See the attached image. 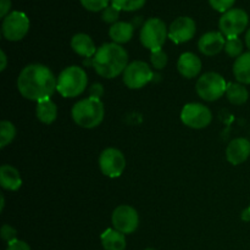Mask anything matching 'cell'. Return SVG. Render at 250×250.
Returning a JSON list of instances; mask_svg holds the SVG:
<instances>
[{"mask_svg":"<svg viewBox=\"0 0 250 250\" xmlns=\"http://www.w3.org/2000/svg\"><path fill=\"white\" fill-rule=\"evenodd\" d=\"M234 1H236V0H209L212 9H215L219 12H224V14L226 11H229V10H231Z\"/></svg>","mask_w":250,"mask_h":250,"instance_id":"cell-31","label":"cell"},{"mask_svg":"<svg viewBox=\"0 0 250 250\" xmlns=\"http://www.w3.org/2000/svg\"><path fill=\"white\" fill-rule=\"evenodd\" d=\"M126 234L115 229H107L102 234V246L105 250H125L127 247Z\"/></svg>","mask_w":250,"mask_h":250,"instance_id":"cell-20","label":"cell"},{"mask_svg":"<svg viewBox=\"0 0 250 250\" xmlns=\"http://www.w3.org/2000/svg\"><path fill=\"white\" fill-rule=\"evenodd\" d=\"M111 222L115 229L124 234H131L138 229L139 215L131 205H120L112 211Z\"/></svg>","mask_w":250,"mask_h":250,"instance_id":"cell-12","label":"cell"},{"mask_svg":"<svg viewBox=\"0 0 250 250\" xmlns=\"http://www.w3.org/2000/svg\"><path fill=\"white\" fill-rule=\"evenodd\" d=\"M112 5L125 11H136L142 9L146 0H111Z\"/></svg>","mask_w":250,"mask_h":250,"instance_id":"cell-26","label":"cell"},{"mask_svg":"<svg viewBox=\"0 0 250 250\" xmlns=\"http://www.w3.org/2000/svg\"><path fill=\"white\" fill-rule=\"evenodd\" d=\"M197 32V24L193 19L188 16H181L176 19L168 27V38L176 44L189 42Z\"/></svg>","mask_w":250,"mask_h":250,"instance_id":"cell-13","label":"cell"},{"mask_svg":"<svg viewBox=\"0 0 250 250\" xmlns=\"http://www.w3.org/2000/svg\"><path fill=\"white\" fill-rule=\"evenodd\" d=\"M153 71L144 61H133L128 63L122 73L124 83L129 89H141L153 80Z\"/></svg>","mask_w":250,"mask_h":250,"instance_id":"cell-10","label":"cell"},{"mask_svg":"<svg viewBox=\"0 0 250 250\" xmlns=\"http://www.w3.org/2000/svg\"><path fill=\"white\" fill-rule=\"evenodd\" d=\"M146 250H155V249H151V248H149V249H146Z\"/></svg>","mask_w":250,"mask_h":250,"instance_id":"cell-39","label":"cell"},{"mask_svg":"<svg viewBox=\"0 0 250 250\" xmlns=\"http://www.w3.org/2000/svg\"><path fill=\"white\" fill-rule=\"evenodd\" d=\"M81 4L83 5L84 9L88 11L98 12V11H104L107 6H109V0H81Z\"/></svg>","mask_w":250,"mask_h":250,"instance_id":"cell-28","label":"cell"},{"mask_svg":"<svg viewBox=\"0 0 250 250\" xmlns=\"http://www.w3.org/2000/svg\"><path fill=\"white\" fill-rule=\"evenodd\" d=\"M166 38H168V29L165 22L158 17L146 20L139 33L142 45L150 51L161 49V46L165 44Z\"/></svg>","mask_w":250,"mask_h":250,"instance_id":"cell-5","label":"cell"},{"mask_svg":"<svg viewBox=\"0 0 250 250\" xmlns=\"http://www.w3.org/2000/svg\"><path fill=\"white\" fill-rule=\"evenodd\" d=\"M0 236H1L2 241L7 242V244L17 239V231L10 225H2L1 229H0Z\"/></svg>","mask_w":250,"mask_h":250,"instance_id":"cell-30","label":"cell"},{"mask_svg":"<svg viewBox=\"0 0 250 250\" xmlns=\"http://www.w3.org/2000/svg\"><path fill=\"white\" fill-rule=\"evenodd\" d=\"M88 85L87 72L80 66L63 68L58 77V92L63 98H76L82 94Z\"/></svg>","mask_w":250,"mask_h":250,"instance_id":"cell-4","label":"cell"},{"mask_svg":"<svg viewBox=\"0 0 250 250\" xmlns=\"http://www.w3.org/2000/svg\"><path fill=\"white\" fill-rule=\"evenodd\" d=\"M225 36L221 32L211 31L203 34L198 42V48L200 53L205 56H215L225 49Z\"/></svg>","mask_w":250,"mask_h":250,"instance_id":"cell-14","label":"cell"},{"mask_svg":"<svg viewBox=\"0 0 250 250\" xmlns=\"http://www.w3.org/2000/svg\"><path fill=\"white\" fill-rule=\"evenodd\" d=\"M99 167L106 177H120L126 168V158L119 149L106 148L99 156Z\"/></svg>","mask_w":250,"mask_h":250,"instance_id":"cell-11","label":"cell"},{"mask_svg":"<svg viewBox=\"0 0 250 250\" xmlns=\"http://www.w3.org/2000/svg\"><path fill=\"white\" fill-rule=\"evenodd\" d=\"M0 186L6 190H17L21 188L22 180L20 171L11 165H2L0 167Z\"/></svg>","mask_w":250,"mask_h":250,"instance_id":"cell-18","label":"cell"},{"mask_svg":"<svg viewBox=\"0 0 250 250\" xmlns=\"http://www.w3.org/2000/svg\"><path fill=\"white\" fill-rule=\"evenodd\" d=\"M246 45L250 51V28L247 31V33H246Z\"/></svg>","mask_w":250,"mask_h":250,"instance_id":"cell-37","label":"cell"},{"mask_svg":"<svg viewBox=\"0 0 250 250\" xmlns=\"http://www.w3.org/2000/svg\"><path fill=\"white\" fill-rule=\"evenodd\" d=\"M150 61L151 65H153V67L155 68V70H163V68L167 65V54H166L163 49L151 51Z\"/></svg>","mask_w":250,"mask_h":250,"instance_id":"cell-27","label":"cell"},{"mask_svg":"<svg viewBox=\"0 0 250 250\" xmlns=\"http://www.w3.org/2000/svg\"><path fill=\"white\" fill-rule=\"evenodd\" d=\"M92 66L100 77L112 80L124 73L128 66V54L120 44L105 43L92 58Z\"/></svg>","mask_w":250,"mask_h":250,"instance_id":"cell-2","label":"cell"},{"mask_svg":"<svg viewBox=\"0 0 250 250\" xmlns=\"http://www.w3.org/2000/svg\"><path fill=\"white\" fill-rule=\"evenodd\" d=\"M90 98H95V99H100L104 94V87L100 83H94L93 85H90L89 89H88Z\"/></svg>","mask_w":250,"mask_h":250,"instance_id":"cell-32","label":"cell"},{"mask_svg":"<svg viewBox=\"0 0 250 250\" xmlns=\"http://www.w3.org/2000/svg\"><path fill=\"white\" fill-rule=\"evenodd\" d=\"M242 220L243 221H250V207L248 209L243 210V212H242Z\"/></svg>","mask_w":250,"mask_h":250,"instance_id":"cell-36","label":"cell"},{"mask_svg":"<svg viewBox=\"0 0 250 250\" xmlns=\"http://www.w3.org/2000/svg\"><path fill=\"white\" fill-rule=\"evenodd\" d=\"M250 156V141L247 138H234L226 148V159L232 165H241Z\"/></svg>","mask_w":250,"mask_h":250,"instance_id":"cell-15","label":"cell"},{"mask_svg":"<svg viewBox=\"0 0 250 250\" xmlns=\"http://www.w3.org/2000/svg\"><path fill=\"white\" fill-rule=\"evenodd\" d=\"M177 70L185 78H194L202 71V61L195 54L187 51L180 56L177 61Z\"/></svg>","mask_w":250,"mask_h":250,"instance_id":"cell-16","label":"cell"},{"mask_svg":"<svg viewBox=\"0 0 250 250\" xmlns=\"http://www.w3.org/2000/svg\"><path fill=\"white\" fill-rule=\"evenodd\" d=\"M227 83L220 73L207 72L200 76L195 84L197 94L205 102H215L226 94Z\"/></svg>","mask_w":250,"mask_h":250,"instance_id":"cell-6","label":"cell"},{"mask_svg":"<svg viewBox=\"0 0 250 250\" xmlns=\"http://www.w3.org/2000/svg\"><path fill=\"white\" fill-rule=\"evenodd\" d=\"M71 115L77 126L87 129L95 128L104 120V104L100 99L90 97L84 98L73 105Z\"/></svg>","mask_w":250,"mask_h":250,"instance_id":"cell-3","label":"cell"},{"mask_svg":"<svg viewBox=\"0 0 250 250\" xmlns=\"http://www.w3.org/2000/svg\"><path fill=\"white\" fill-rule=\"evenodd\" d=\"M120 11H121V10L117 9L115 5L111 4L110 6H107L104 11H103V14H102L103 21L106 22V23H111V24L116 23V22H119L117 20H119Z\"/></svg>","mask_w":250,"mask_h":250,"instance_id":"cell-29","label":"cell"},{"mask_svg":"<svg viewBox=\"0 0 250 250\" xmlns=\"http://www.w3.org/2000/svg\"><path fill=\"white\" fill-rule=\"evenodd\" d=\"M6 250H31V247H29L24 241L16 239V241H14V242H11V243L7 244Z\"/></svg>","mask_w":250,"mask_h":250,"instance_id":"cell-33","label":"cell"},{"mask_svg":"<svg viewBox=\"0 0 250 250\" xmlns=\"http://www.w3.org/2000/svg\"><path fill=\"white\" fill-rule=\"evenodd\" d=\"M249 23V16L244 10L231 9L225 12L219 21L221 33L227 38H234L246 31Z\"/></svg>","mask_w":250,"mask_h":250,"instance_id":"cell-9","label":"cell"},{"mask_svg":"<svg viewBox=\"0 0 250 250\" xmlns=\"http://www.w3.org/2000/svg\"><path fill=\"white\" fill-rule=\"evenodd\" d=\"M226 97L233 105H243L248 102L249 92L242 83H229L226 89Z\"/></svg>","mask_w":250,"mask_h":250,"instance_id":"cell-23","label":"cell"},{"mask_svg":"<svg viewBox=\"0 0 250 250\" xmlns=\"http://www.w3.org/2000/svg\"><path fill=\"white\" fill-rule=\"evenodd\" d=\"M11 7V0H0V17L5 19L9 15Z\"/></svg>","mask_w":250,"mask_h":250,"instance_id":"cell-34","label":"cell"},{"mask_svg":"<svg viewBox=\"0 0 250 250\" xmlns=\"http://www.w3.org/2000/svg\"><path fill=\"white\" fill-rule=\"evenodd\" d=\"M15 136H16V127L12 122L6 120L0 122V148L9 146L15 139Z\"/></svg>","mask_w":250,"mask_h":250,"instance_id":"cell-24","label":"cell"},{"mask_svg":"<svg viewBox=\"0 0 250 250\" xmlns=\"http://www.w3.org/2000/svg\"><path fill=\"white\" fill-rule=\"evenodd\" d=\"M225 53L229 56V58H239L243 54V42L238 38H227L226 44H225Z\"/></svg>","mask_w":250,"mask_h":250,"instance_id":"cell-25","label":"cell"},{"mask_svg":"<svg viewBox=\"0 0 250 250\" xmlns=\"http://www.w3.org/2000/svg\"><path fill=\"white\" fill-rule=\"evenodd\" d=\"M181 121L193 129H202L209 126L212 121L210 109L200 103H189L181 111Z\"/></svg>","mask_w":250,"mask_h":250,"instance_id":"cell-8","label":"cell"},{"mask_svg":"<svg viewBox=\"0 0 250 250\" xmlns=\"http://www.w3.org/2000/svg\"><path fill=\"white\" fill-rule=\"evenodd\" d=\"M0 199H1V204H0V211H2V210H4V207H5L4 195H0Z\"/></svg>","mask_w":250,"mask_h":250,"instance_id":"cell-38","label":"cell"},{"mask_svg":"<svg viewBox=\"0 0 250 250\" xmlns=\"http://www.w3.org/2000/svg\"><path fill=\"white\" fill-rule=\"evenodd\" d=\"M20 94L32 102L49 99L58 89V78L53 71L42 63H31L23 67L17 77Z\"/></svg>","mask_w":250,"mask_h":250,"instance_id":"cell-1","label":"cell"},{"mask_svg":"<svg viewBox=\"0 0 250 250\" xmlns=\"http://www.w3.org/2000/svg\"><path fill=\"white\" fill-rule=\"evenodd\" d=\"M0 60H1V65H0V71H5L7 66V58H6V54H5L4 50H0Z\"/></svg>","mask_w":250,"mask_h":250,"instance_id":"cell-35","label":"cell"},{"mask_svg":"<svg viewBox=\"0 0 250 250\" xmlns=\"http://www.w3.org/2000/svg\"><path fill=\"white\" fill-rule=\"evenodd\" d=\"M134 26L129 22L119 21L116 23L111 24L109 29V36L112 39V42L116 44H125L129 42L133 37Z\"/></svg>","mask_w":250,"mask_h":250,"instance_id":"cell-19","label":"cell"},{"mask_svg":"<svg viewBox=\"0 0 250 250\" xmlns=\"http://www.w3.org/2000/svg\"><path fill=\"white\" fill-rule=\"evenodd\" d=\"M29 31V20L24 12L12 11L2 20L1 33L10 42H19Z\"/></svg>","mask_w":250,"mask_h":250,"instance_id":"cell-7","label":"cell"},{"mask_svg":"<svg viewBox=\"0 0 250 250\" xmlns=\"http://www.w3.org/2000/svg\"><path fill=\"white\" fill-rule=\"evenodd\" d=\"M71 48L76 54L87 59L93 58L98 50L93 39L85 33L75 34L71 39Z\"/></svg>","mask_w":250,"mask_h":250,"instance_id":"cell-17","label":"cell"},{"mask_svg":"<svg viewBox=\"0 0 250 250\" xmlns=\"http://www.w3.org/2000/svg\"><path fill=\"white\" fill-rule=\"evenodd\" d=\"M36 116L42 124L51 125L58 117V106L50 98L41 100L37 103Z\"/></svg>","mask_w":250,"mask_h":250,"instance_id":"cell-21","label":"cell"},{"mask_svg":"<svg viewBox=\"0 0 250 250\" xmlns=\"http://www.w3.org/2000/svg\"><path fill=\"white\" fill-rule=\"evenodd\" d=\"M233 75L238 83L250 84V51L243 53L234 60Z\"/></svg>","mask_w":250,"mask_h":250,"instance_id":"cell-22","label":"cell"}]
</instances>
